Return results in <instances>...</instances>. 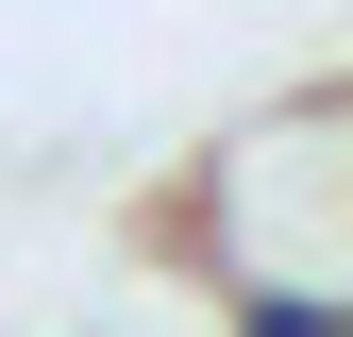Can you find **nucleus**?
Masks as SVG:
<instances>
[{"instance_id":"1","label":"nucleus","mask_w":353,"mask_h":337,"mask_svg":"<svg viewBox=\"0 0 353 337\" xmlns=\"http://www.w3.org/2000/svg\"><path fill=\"white\" fill-rule=\"evenodd\" d=\"M202 304H219V337H353L336 287H202Z\"/></svg>"}]
</instances>
